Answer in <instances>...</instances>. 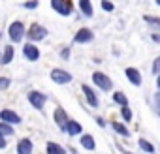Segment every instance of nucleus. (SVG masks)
<instances>
[{
	"label": "nucleus",
	"mask_w": 160,
	"mask_h": 154,
	"mask_svg": "<svg viewBox=\"0 0 160 154\" xmlns=\"http://www.w3.org/2000/svg\"><path fill=\"white\" fill-rule=\"evenodd\" d=\"M92 85H94L100 92H111V90H113V81H111V77L106 75L104 71H94V73H92Z\"/></svg>",
	"instance_id": "1"
},
{
	"label": "nucleus",
	"mask_w": 160,
	"mask_h": 154,
	"mask_svg": "<svg viewBox=\"0 0 160 154\" xmlns=\"http://www.w3.org/2000/svg\"><path fill=\"white\" fill-rule=\"evenodd\" d=\"M8 36H10L12 43H21L23 38L27 36V26H25V23H23V21H13V23H10Z\"/></svg>",
	"instance_id": "2"
},
{
	"label": "nucleus",
	"mask_w": 160,
	"mask_h": 154,
	"mask_svg": "<svg viewBox=\"0 0 160 154\" xmlns=\"http://www.w3.org/2000/svg\"><path fill=\"white\" fill-rule=\"evenodd\" d=\"M47 34H49V30H47L43 25H40V23H32V25L27 28V38H28L30 43H36V41L45 40Z\"/></svg>",
	"instance_id": "3"
},
{
	"label": "nucleus",
	"mask_w": 160,
	"mask_h": 154,
	"mask_svg": "<svg viewBox=\"0 0 160 154\" xmlns=\"http://www.w3.org/2000/svg\"><path fill=\"white\" fill-rule=\"evenodd\" d=\"M49 6H51V10H55L62 17H70L73 13V2L72 0H51Z\"/></svg>",
	"instance_id": "4"
},
{
	"label": "nucleus",
	"mask_w": 160,
	"mask_h": 154,
	"mask_svg": "<svg viewBox=\"0 0 160 154\" xmlns=\"http://www.w3.org/2000/svg\"><path fill=\"white\" fill-rule=\"evenodd\" d=\"M49 77H51V81L57 83V85H68V83L73 81V75L68 70H64V68H53Z\"/></svg>",
	"instance_id": "5"
},
{
	"label": "nucleus",
	"mask_w": 160,
	"mask_h": 154,
	"mask_svg": "<svg viewBox=\"0 0 160 154\" xmlns=\"http://www.w3.org/2000/svg\"><path fill=\"white\" fill-rule=\"evenodd\" d=\"M27 100H28V103L34 107V109H43L45 107V103H47V96L43 94V92H40V90H28V94H27Z\"/></svg>",
	"instance_id": "6"
},
{
	"label": "nucleus",
	"mask_w": 160,
	"mask_h": 154,
	"mask_svg": "<svg viewBox=\"0 0 160 154\" xmlns=\"http://www.w3.org/2000/svg\"><path fill=\"white\" fill-rule=\"evenodd\" d=\"M53 120H55V124L64 132V130H66V126H68V122H70V115L66 113V109H64V107L57 105V107H55V111H53Z\"/></svg>",
	"instance_id": "7"
},
{
	"label": "nucleus",
	"mask_w": 160,
	"mask_h": 154,
	"mask_svg": "<svg viewBox=\"0 0 160 154\" xmlns=\"http://www.w3.org/2000/svg\"><path fill=\"white\" fill-rule=\"evenodd\" d=\"M23 56H25V60H28V62H38L40 56H42L40 47L34 45V43H30V41H27V43L23 45Z\"/></svg>",
	"instance_id": "8"
},
{
	"label": "nucleus",
	"mask_w": 160,
	"mask_h": 154,
	"mask_svg": "<svg viewBox=\"0 0 160 154\" xmlns=\"http://www.w3.org/2000/svg\"><path fill=\"white\" fill-rule=\"evenodd\" d=\"M0 122H6L10 126H19L21 124V115L13 109H2L0 111Z\"/></svg>",
	"instance_id": "9"
},
{
	"label": "nucleus",
	"mask_w": 160,
	"mask_h": 154,
	"mask_svg": "<svg viewBox=\"0 0 160 154\" xmlns=\"http://www.w3.org/2000/svg\"><path fill=\"white\" fill-rule=\"evenodd\" d=\"M124 75H126V79L130 81V85H134V87H139V85L143 83L141 71H139L138 68H134V66H128V68L124 70Z\"/></svg>",
	"instance_id": "10"
},
{
	"label": "nucleus",
	"mask_w": 160,
	"mask_h": 154,
	"mask_svg": "<svg viewBox=\"0 0 160 154\" xmlns=\"http://www.w3.org/2000/svg\"><path fill=\"white\" fill-rule=\"evenodd\" d=\"M81 90H83V96H85V100H87V103L94 109V107H98V94H96V90L91 87V85H81Z\"/></svg>",
	"instance_id": "11"
},
{
	"label": "nucleus",
	"mask_w": 160,
	"mask_h": 154,
	"mask_svg": "<svg viewBox=\"0 0 160 154\" xmlns=\"http://www.w3.org/2000/svg\"><path fill=\"white\" fill-rule=\"evenodd\" d=\"M92 40H94V32H92L91 28H87V26L79 28V30L75 32V36H73V41H75V43H89V41H92Z\"/></svg>",
	"instance_id": "12"
},
{
	"label": "nucleus",
	"mask_w": 160,
	"mask_h": 154,
	"mask_svg": "<svg viewBox=\"0 0 160 154\" xmlns=\"http://www.w3.org/2000/svg\"><path fill=\"white\" fill-rule=\"evenodd\" d=\"M32 150H34V145L30 137H21L17 141V154H32Z\"/></svg>",
	"instance_id": "13"
},
{
	"label": "nucleus",
	"mask_w": 160,
	"mask_h": 154,
	"mask_svg": "<svg viewBox=\"0 0 160 154\" xmlns=\"http://www.w3.org/2000/svg\"><path fill=\"white\" fill-rule=\"evenodd\" d=\"M70 137H75V135H79L81 137L83 135V126L79 124L77 120H73V118H70V122H68V126H66V130H64Z\"/></svg>",
	"instance_id": "14"
},
{
	"label": "nucleus",
	"mask_w": 160,
	"mask_h": 154,
	"mask_svg": "<svg viewBox=\"0 0 160 154\" xmlns=\"http://www.w3.org/2000/svg\"><path fill=\"white\" fill-rule=\"evenodd\" d=\"M13 56H15V47H13V45H6V47L2 49V53H0V64H2V66H8V64L13 60Z\"/></svg>",
	"instance_id": "15"
},
{
	"label": "nucleus",
	"mask_w": 160,
	"mask_h": 154,
	"mask_svg": "<svg viewBox=\"0 0 160 154\" xmlns=\"http://www.w3.org/2000/svg\"><path fill=\"white\" fill-rule=\"evenodd\" d=\"M45 154H68V150H66L60 143H57V141H47V145H45Z\"/></svg>",
	"instance_id": "16"
},
{
	"label": "nucleus",
	"mask_w": 160,
	"mask_h": 154,
	"mask_svg": "<svg viewBox=\"0 0 160 154\" xmlns=\"http://www.w3.org/2000/svg\"><path fill=\"white\" fill-rule=\"evenodd\" d=\"M77 8H79V12H81L85 17H92V15H94V8H92V2H91V0H79V2H77Z\"/></svg>",
	"instance_id": "17"
},
{
	"label": "nucleus",
	"mask_w": 160,
	"mask_h": 154,
	"mask_svg": "<svg viewBox=\"0 0 160 154\" xmlns=\"http://www.w3.org/2000/svg\"><path fill=\"white\" fill-rule=\"evenodd\" d=\"M79 143H81V147L85 150H94L96 148V141H94V137L91 133H83L81 137H79Z\"/></svg>",
	"instance_id": "18"
},
{
	"label": "nucleus",
	"mask_w": 160,
	"mask_h": 154,
	"mask_svg": "<svg viewBox=\"0 0 160 154\" xmlns=\"http://www.w3.org/2000/svg\"><path fill=\"white\" fill-rule=\"evenodd\" d=\"M109 126H111V128H113V132H115V133H119L121 137H130V130L126 128V124H124V122L113 120V122H111Z\"/></svg>",
	"instance_id": "19"
},
{
	"label": "nucleus",
	"mask_w": 160,
	"mask_h": 154,
	"mask_svg": "<svg viewBox=\"0 0 160 154\" xmlns=\"http://www.w3.org/2000/svg\"><path fill=\"white\" fill-rule=\"evenodd\" d=\"M138 145H139V148H141L143 152H147V154H154V152H156L154 145H152L151 141H147L145 137H139V139H138Z\"/></svg>",
	"instance_id": "20"
},
{
	"label": "nucleus",
	"mask_w": 160,
	"mask_h": 154,
	"mask_svg": "<svg viewBox=\"0 0 160 154\" xmlns=\"http://www.w3.org/2000/svg\"><path fill=\"white\" fill-rule=\"evenodd\" d=\"M113 102L117 103V105H121V107H126L128 105V98H126V94L124 92H121V90H117V92H113Z\"/></svg>",
	"instance_id": "21"
},
{
	"label": "nucleus",
	"mask_w": 160,
	"mask_h": 154,
	"mask_svg": "<svg viewBox=\"0 0 160 154\" xmlns=\"http://www.w3.org/2000/svg\"><path fill=\"white\" fill-rule=\"evenodd\" d=\"M0 135L8 139V137L15 135V128H13V126H10V124H6V122H0Z\"/></svg>",
	"instance_id": "22"
},
{
	"label": "nucleus",
	"mask_w": 160,
	"mask_h": 154,
	"mask_svg": "<svg viewBox=\"0 0 160 154\" xmlns=\"http://www.w3.org/2000/svg\"><path fill=\"white\" fill-rule=\"evenodd\" d=\"M121 118H122V122H124V124L132 122V118H134V113H132L130 105H126V107H121Z\"/></svg>",
	"instance_id": "23"
},
{
	"label": "nucleus",
	"mask_w": 160,
	"mask_h": 154,
	"mask_svg": "<svg viewBox=\"0 0 160 154\" xmlns=\"http://www.w3.org/2000/svg\"><path fill=\"white\" fill-rule=\"evenodd\" d=\"M143 21L147 25H151L154 30H160V17H152V15H143Z\"/></svg>",
	"instance_id": "24"
},
{
	"label": "nucleus",
	"mask_w": 160,
	"mask_h": 154,
	"mask_svg": "<svg viewBox=\"0 0 160 154\" xmlns=\"http://www.w3.org/2000/svg\"><path fill=\"white\" fill-rule=\"evenodd\" d=\"M100 8H102L104 12H108V13H109V12H113V10H115V4H113V2H109V0H102V2H100Z\"/></svg>",
	"instance_id": "25"
},
{
	"label": "nucleus",
	"mask_w": 160,
	"mask_h": 154,
	"mask_svg": "<svg viewBox=\"0 0 160 154\" xmlns=\"http://www.w3.org/2000/svg\"><path fill=\"white\" fill-rule=\"evenodd\" d=\"M12 85V79L10 77H0V90H8Z\"/></svg>",
	"instance_id": "26"
},
{
	"label": "nucleus",
	"mask_w": 160,
	"mask_h": 154,
	"mask_svg": "<svg viewBox=\"0 0 160 154\" xmlns=\"http://www.w3.org/2000/svg\"><path fill=\"white\" fill-rule=\"evenodd\" d=\"M152 73H154V77H158L160 75V56H156L154 60H152Z\"/></svg>",
	"instance_id": "27"
},
{
	"label": "nucleus",
	"mask_w": 160,
	"mask_h": 154,
	"mask_svg": "<svg viewBox=\"0 0 160 154\" xmlns=\"http://www.w3.org/2000/svg\"><path fill=\"white\" fill-rule=\"evenodd\" d=\"M152 103H154V109H156V113H158V117H160V92H154Z\"/></svg>",
	"instance_id": "28"
},
{
	"label": "nucleus",
	"mask_w": 160,
	"mask_h": 154,
	"mask_svg": "<svg viewBox=\"0 0 160 154\" xmlns=\"http://www.w3.org/2000/svg\"><path fill=\"white\" fill-rule=\"evenodd\" d=\"M38 6H40V0H30V2H25L23 4L25 10H36Z\"/></svg>",
	"instance_id": "29"
},
{
	"label": "nucleus",
	"mask_w": 160,
	"mask_h": 154,
	"mask_svg": "<svg viewBox=\"0 0 160 154\" xmlns=\"http://www.w3.org/2000/svg\"><path fill=\"white\" fill-rule=\"evenodd\" d=\"M70 55H72V49H70V47H62V49H60V58H62V60H68Z\"/></svg>",
	"instance_id": "30"
},
{
	"label": "nucleus",
	"mask_w": 160,
	"mask_h": 154,
	"mask_svg": "<svg viewBox=\"0 0 160 154\" xmlns=\"http://www.w3.org/2000/svg\"><path fill=\"white\" fill-rule=\"evenodd\" d=\"M151 40H152L154 43H160V34H158V32H152V34H151Z\"/></svg>",
	"instance_id": "31"
},
{
	"label": "nucleus",
	"mask_w": 160,
	"mask_h": 154,
	"mask_svg": "<svg viewBox=\"0 0 160 154\" xmlns=\"http://www.w3.org/2000/svg\"><path fill=\"white\" fill-rule=\"evenodd\" d=\"M96 124H98L100 128H104V126H106V120H104L102 117H96Z\"/></svg>",
	"instance_id": "32"
},
{
	"label": "nucleus",
	"mask_w": 160,
	"mask_h": 154,
	"mask_svg": "<svg viewBox=\"0 0 160 154\" xmlns=\"http://www.w3.org/2000/svg\"><path fill=\"white\" fill-rule=\"evenodd\" d=\"M6 145H8L6 137H2V135H0V148H6Z\"/></svg>",
	"instance_id": "33"
},
{
	"label": "nucleus",
	"mask_w": 160,
	"mask_h": 154,
	"mask_svg": "<svg viewBox=\"0 0 160 154\" xmlns=\"http://www.w3.org/2000/svg\"><path fill=\"white\" fill-rule=\"evenodd\" d=\"M156 89H158V92H160V75L156 77Z\"/></svg>",
	"instance_id": "34"
},
{
	"label": "nucleus",
	"mask_w": 160,
	"mask_h": 154,
	"mask_svg": "<svg viewBox=\"0 0 160 154\" xmlns=\"http://www.w3.org/2000/svg\"><path fill=\"white\" fill-rule=\"evenodd\" d=\"M122 154H130V152H126V150H124V148H122Z\"/></svg>",
	"instance_id": "35"
},
{
	"label": "nucleus",
	"mask_w": 160,
	"mask_h": 154,
	"mask_svg": "<svg viewBox=\"0 0 160 154\" xmlns=\"http://www.w3.org/2000/svg\"><path fill=\"white\" fill-rule=\"evenodd\" d=\"M156 6H160V0H156Z\"/></svg>",
	"instance_id": "36"
},
{
	"label": "nucleus",
	"mask_w": 160,
	"mask_h": 154,
	"mask_svg": "<svg viewBox=\"0 0 160 154\" xmlns=\"http://www.w3.org/2000/svg\"><path fill=\"white\" fill-rule=\"evenodd\" d=\"M0 38H2V32H0Z\"/></svg>",
	"instance_id": "37"
}]
</instances>
